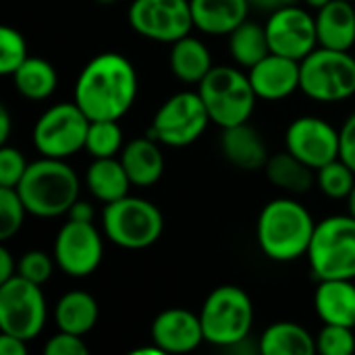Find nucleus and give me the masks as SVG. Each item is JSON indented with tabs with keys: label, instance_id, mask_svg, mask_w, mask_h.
Listing matches in <instances>:
<instances>
[{
	"label": "nucleus",
	"instance_id": "12",
	"mask_svg": "<svg viewBox=\"0 0 355 355\" xmlns=\"http://www.w3.org/2000/svg\"><path fill=\"white\" fill-rule=\"evenodd\" d=\"M127 19L133 31L160 44H175L193 27L189 0H133Z\"/></svg>",
	"mask_w": 355,
	"mask_h": 355
},
{
	"label": "nucleus",
	"instance_id": "19",
	"mask_svg": "<svg viewBox=\"0 0 355 355\" xmlns=\"http://www.w3.org/2000/svg\"><path fill=\"white\" fill-rule=\"evenodd\" d=\"M314 308L324 324H341L355 329V283L352 279L318 281Z\"/></svg>",
	"mask_w": 355,
	"mask_h": 355
},
{
	"label": "nucleus",
	"instance_id": "10",
	"mask_svg": "<svg viewBox=\"0 0 355 355\" xmlns=\"http://www.w3.org/2000/svg\"><path fill=\"white\" fill-rule=\"evenodd\" d=\"M87 114L75 102H60L50 106L33 127V146L46 158L67 160L69 156L85 150Z\"/></svg>",
	"mask_w": 355,
	"mask_h": 355
},
{
	"label": "nucleus",
	"instance_id": "31",
	"mask_svg": "<svg viewBox=\"0 0 355 355\" xmlns=\"http://www.w3.org/2000/svg\"><path fill=\"white\" fill-rule=\"evenodd\" d=\"M316 183L327 198L347 200L355 185V173L349 164L337 158L316 171Z\"/></svg>",
	"mask_w": 355,
	"mask_h": 355
},
{
	"label": "nucleus",
	"instance_id": "43",
	"mask_svg": "<svg viewBox=\"0 0 355 355\" xmlns=\"http://www.w3.org/2000/svg\"><path fill=\"white\" fill-rule=\"evenodd\" d=\"M248 2H250L252 8L262 10V12H272V10H277V8H281L279 0H248Z\"/></svg>",
	"mask_w": 355,
	"mask_h": 355
},
{
	"label": "nucleus",
	"instance_id": "39",
	"mask_svg": "<svg viewBox=\"0 0 355 355\" xmlns=\"http://www.w3.org/2000/svg\"><path fill=\"white\" fill-rule=\"evenodd\" d=\"M27 341L19 339L8 333H0V354L2 355H25L27 354Z\"/></svg>",
	"mask_w": 355,
	"mask_h": 355
},
{
	"label": "nucleus",
	"instance_id": "23",
	"mask_svg": "<svg viewBox=\"0 0 355 355\" xmlns=\"http://www.w3.org/2000/svg\"><path fill=\"white\" fill-rule=\"evenodd\" d=\"M85 185L89 193L104 202H116L125 196H129V187L133 185L121 158H94V162L87 166L85 173Z\"/></svg>",
	"mask_w": 355,
	"mask_h": 355
},
{
	"label": "nucleus",
	"instance_id": "20",
	"mask_svg": "<svg viewBox=\"0 0 355 355\" xmlns=\"http://www.w3.org/2000/svg\"><path fill=\"white\" fill-rule=\"evenodd\" d=\"M193 27L208 35H229L235 27L248 21V0H189Z\"/></svg>",
	"mask_w": 355,
	"mask_h": 355
},
{
	"label": "nucleus",
	"instance_id": "47",
	"mask_svg": "<svg viewBox=\"0 0 355 355\" xmlns=\"http://www.w3.org/2000/svg\"><path fill=\"white\" fill-rule=\"evenodd\" d=\"M96 2H100V4H112V2H119V0H96Z\"/></svg>",
	"mask_w": 355,
	"mask_h": 355
},
{
	"label": "nucleus",
	"instance_id": "44",
	"mask_svg": "<svg viewBox=\"0 0 355 355\" xmlns=\"http://www.w3.org/2000/svg\"><path fill=\"white\" fill-rule=\"evenodd\" d=\"M304 2H306L310 8H314V10H320V8H322V6H327L331 0H304Z\"/></svg>",
	"mask_w": 355,
	"mask_h": 355
},
{
	"label": "nucleus",
	"instance_id": "29",
	"mask_svg": "<svg viewBox=\"0 0 355 355\" xmlns=\"http://www.w3.org/2000/svg\"><path fill=\"white\" fill-rule=\"evenodd\" d=\"M229 52L237 64L252 69L264 56L270 54L266 27H262L254 21H243L239 27H235L229 33Z\"/></svg>",
	"mask_w": 355,
	"mask_h": 355
},
{
	"label": "nucleus",
	"instance_id": "11",
	"mask_svg": "<svg viewBox=\"0 0 355 355\" xmlns=\"http://www.w3.org/2000/svg\"><path fill=\"white\" fill-rule=\"evenodd\" d=\"M40 287L19 275L0 283V333L31 341L44 331L46 297Z\"/></svg>",
	"mask_w": 355,
	"mask_h": 355
},
{
	"label": "nucleus",
	"instance_id": "8",
	"mask_svg": "<svg viewBox=\"0 0 355 355\" xmlns=\"http://www.w3.org/2000/svg\"><path fill=\"white\" fill-rule=\"evenodd\" d=\"M300 89L316 102H343L355 96V58L345 50L318 46L300 62Z\"/></svg>",
	"mask_w": 355,
	"mask_h": 355
},
{
	"label": "nucleus",
	"instance_id": "38",
	"mask_svg": "<svg viewBox=\"0 0 355 355\" xmlns=\"http://www.w3.org/2000/svg\"><path fill=\"white\" fill-rule=\"evenodd\" d=\"M339 158L355 173V112L349 114L339 129Z\"/></svg>",
	"mask_w": 355,
	"mask_h": 355
},
{
	"label": "nucleus",
	"instance_id": "24",
	"mask_svg": "<svg viewBox=\"0 0 355 355\" xmlns=\"http://www.w3.org/2000/svg\"><path fill=\"white\" fill-rule=\"evenodd\" d=\"M100 308L98 302L87 291L64 293L54 308V322L58 331L85 337L98 322Z\"/></svg>",
	"mask_w": 355,
	"mask_h": 355
},
{
	"label": "nucleus",
	"instance_id": "35",
	"mask_svg": "<svg viewBox=\"0 0 355 355\" xmlns=\"http://www.w3.org/2000/svg\"><path fill=\"white\" fill-rule=\"evenodd\" d=\"M54 262L56 260H52L50 254L42 250H31V252H25L21 260L17 262V275L35 285H44L52 279Z\"/></svg>",
	"mask_w": 355,
	"mask_h": 355
},
{
	"label": "nucleus",
	"instance_id": "13",
	"mask_svg": "<svg viewBox=\"0 0 355 355\" xmlns=\"http://www.w3.org/2000/svg\"><path fill=\"white\" fill-rule=\"evenodd\" d=\"M102 256L104 243L94 223L69 218V223L60 227L54 239V260L64 275L73 279L89 277L102 264Z\"/></svg>",
	"mask_w": 355,
	"mask_h": 355
},
{
	"label": "nucleus",
	"instance_id": "34",
	"mask_svg": "<svg viewBox=\"0 0 355 355\" xmlns=\"http://www.w3.org/2000/svg\"><path fill=\"white\" fill-rule=\"evenodd\" d=\"M316 347L322 355H352L355 352L354 329L341 324H324L316 337Z\"/></svg>",
	"mask_w": 355,
	"mask_h": 355
},
{
	"label": "nucleus",
	"instance_id": "45",
	"mask_svg": "<svg viewBox=\"0 0 355 355\" xmlns=\"http://www.w3.org/2000/svg\"><path fill=\"white\" fill-rule=\"evenodd\" d=\"M347 208H349V214L355 216V185L354 189H352V193H349V198H347Z\"/></svg>",
	"mask_w": 355,
	"mask_h": 355
},
{
	"label": "nucleus",
	"instance_id": "4",
	"mask_svg": "<svg viewBox=\"0 0 355 355\" xmlns=\"http://www.w3.org/2000/svg\"><path fill=\"white\" fill-rule=\"evenodd\" d=\"M198 94L206 104L210 121L223 129L248 123L258 100L250 75L227 64L212 67V71L200 81Z\"/></svg>",
	"mask_w": 355,
	"mask_h": 355
},
{
	"label": "nucleus",
	"instance_id": "36",
	"mask_svg": "<svg viewBox=\"0 0 355 355\" xmlns=\"http://www.w3.org/2000/svg\"><path fill=\"white\" fill-rule=\"evenodd\" d=\"M25 156L10 146L0 148V187H17L27 171Z\"/></svg>",
	"mask_w": 355,
	"mask_h": 355
},
{
	"label": "nucleus",
	"instance_id": "33",
	"mask_svg": "<svg viewBox=\"0 0 355 355\" xmlns=\"http://www.w3.org/2000/svg\"><path fill=\"white\" fill-rule=\"evenodd\" d=\"M27 58V44L21 31L8 25L0 27V73L12 75Z\"/></svg>",
	"mask_w": 355,
	"mask_h": 355
},
{
	"label": "nucleus",
	"instance_id": "18",
	"mask_svg": "<svg viewBox=\"0 0 355 355\" xmlns=\"http://www.w3.org/2000/svg\"><path fill=\"white\" fill-rule=\"evenodd\" d=\"M318 46L349 52L355 46V4L352 0H331L316 10Z\"/></svg>",
	"mask_w": 355,
	"mask_h": 355
},
{
	"label": "nucleus",
	"instance_id": "30",
	"mask_svg": "<svg viewBox=\"0 0 355 355\" xmlns=\"http://www.w3.org/2000/svg\"><path fill=\"white\" fill-rule=\"evenodd\" d=\"M85 150L92 158H114L123 150V129L119 121H92Z\"/></svg>",
	"mask_w": 355,
	"mask_h": 355
},
{
	"label": "nucleus",
	"instance_id": "16",
	"mask_svg": "<svg viewBox=\"0 0 355 355\" xmlns=\"http://www.w3.org/2000/svg\"><path fill=\"white\" fill-rule=\"evenodd\" d=\"M200 316L183 308H168L152 322V343L164 354H187L204 343Z\"/></svg>",
	"mask_w": 355,
	"mask_h": 355
},
{
	"label": "nucleus",
	"instance_id": "27",
	"mask_svg": "<svg viewBox=\"0 0 355 355\" xmlns=\"http://www.w3.org/2000/svg\"><path fill=\"white\" fill-rule=\"evenodd\" d=\"M266 177L279 189L289 193H308L316 181V171L295 158L289 150L272 154L264 166Z\"/></svg>",
	"mask_w": 355,
	"mask_h": 355
},
{
	"label": "nucleus",
	"instance_id": "2",
	"mask_svg": "<svg viewBox=\"0 0 355 355\" xmlns=\"http://www.w3.org/2000/svg\"><path fill=\"white\" fill-rule=\"evenodd\" d=\"M316 225L304 204L293 198H277L262 208L256 239L266 258L293 262L308 254Z\"/></svg>",
	"mask_w": 355,
	"mask_h": 355
},
{
	"label": "nucleus",
	"instance_id": "22",
	"mask_svg": "<svg viewBox=\"0 0 355 355\" xmlns=\"http://www.w3.org/2000/svg\"><path fill=\"white\" fill-rule=\"evenodd\" d=\"M162 144L156 139L148 137H137L131 139L123 152H121V162L131 179L133 185L137 187H150L160 181L164 173V156L160 150Z\"/></svg>",
	"mask_w": 355,
	"mask_h": 355
},
{
	"label": "nucleus",
	"instance_id": "21",
	"mask_svg": "<svg viewBox=\"0 0 355 355\" xmlns=\"http://www.w3.org/2000/svg\"><path fill=\"white\" fill-rule=\"evenodd\" d=\"M220 148H223L225 158L243 171L264 168L270 158L264 137L248 123L223 129Z\"/></svg>",
	"mask_w": 355,
	"mask_h": 355
},
{
	"label": "nucleus",
	"instance_id": "15",
	"mask_svg": "<svg viewBox=\"0 0 355 355\" xmlns=\"http://www.w3.org/2000/svg\"><path fill=\"white\" fill-rule=\"evenodd\" d=\"M285 146L295 158L318 171L339 158V129L320 116L306 114L287 127Z\"/></svg>",
	"mask_w": 355,
	"mask_h": 355
},
{
	"label": "nucleus",
	"instance_id": "28",
	"mask_svg": "<svg viewBox=\"0 0 355 355\" xmlns=\"http://www.w3.org/2000/svg\"><path fill=\"white\" fill-rule=\"evenodd\" d=\"M10 77L17 92L27 100H46L58 85L56 69L40 56H29Z\"/></svg>",
	"mask_w": 355,
	"mask_h": 355
},
{
	"label": "nucleus",
	"instance_id": "37",
	"mask_svg": "<svg viewBox=\"0 0 355 355\" xmlns=\"http://www.w3.org/2000/svg\"><path fill=\"white\" fill-rule=\"evenodd\" d=\"M46 355H87L89 349L83 343V337L58 331L54 337H50L44 345Z\"/></svg>",
	"mask_w": 355,
	"mask_h": 355
},
{
	"label": "nucleus",
	"instance_id": "32",
	"mask_svg": "<svg viewBox=\"0 0 355 355\" xmlns=\"http://www.w3.org/2000/svg\"><path fill=\"white\" fill-rule=\"evenodd\" d=\"M27 208L15 187H0V239L15 237L25 223Z\"/></svg>",
	"mask_w": 355,
	"mask_h": 355
},
{
	"label": "nucleus",
	"instance_id": "26",
	"mask_svg": "<svg viewBox=\"0 0 355 355\" xmlns=\"http://www.w3.org/2000/svg\"><path fill=\"white\" fill-rule=\"evenodd\" d=\"M262 355H312L316 339L295 322H275L258 339Z\"/></svg>",
	"mask_w": 355,
	"mask_h": 355
},
{
	"label": "nucleus",
	"instance_id": "14",
	"mask_svg": "<svg viewBox=\"0 0 355 355\" xmlns=\"http://www.w3.org/2000/svg\"><path fill=\"white\" fill-rule=\"evenodd\" d=\"M264 27L270 52L275 54L302 62L312 50L318 48L316 17H312L306 8H300L297 4L272 10Z\"/></svg>",
	"mask_w": 355,
	"mask_h": 355
},
{
	"label": "nucleus",
	"instance_id": "41",
	"mask_svg": "<svg viewBox=\"0 0 355 355\" xmlns=\"http://www.w3.org/2000/svg\"><path fill=\"white\" fill-rule=\"evenodd\" d=\"M17 277V264L12 260V254L8 252V248H0V283L8 281Z\"/></svg>",
	"mask_w": 355,
	"mask_h": 355
},
{
	"label": "nucleus",
	"instance_id": "49",
	"mask_svg": "<svg viewBox=\"0 0 355 355\" xmlns=\"http://www.w3.org/2000/svg\"><path fill=\"white\" fill-rule=\"evenodd\" d=\"M354 4H355V2H354Z\"/></svg>",
	"mask_w": 355,
	"mask_h": 355
},
{
	"label": "nucleus",
	"instance_id": "9",
	"mask_svg": "<svg viewBox=\"0 0 355 355\" xmlns=\"http://www.w3.org/2000/svg\"><path fill=\"white\" fill-rule=\"evenodd\" d=\"M210 123L202 96L198 92H179L156 110L148 135L162 146L185 148L198 141Z\"/></svg>",
	"mask_w": 355,
	"mask_h": 355
},
{
	"label": "nucleus",
	"instance_id": "48",
	"mask_svg": "<svg viewBox=\"0 0 355 355\" xmlns=\"http://www.w3.org/2000/svg\"><path fill=\"white\" fill-rule=\"evenodd\" d=\"M352 2H355V0H352Z\"/></svg>",
	"mask_w": 355,
	"mask_h": 355
},
{
	"label": "nucleus",
	"instance_id": "5",
	"mask_svg": "<svg viewBox=\"0 0 355 355\" xmlns=\"http://www.w3.org/2000/svg\"><path fill=\"white\" fill-rule=\"evenodd\" d=\"M204 339L210 345L227 347L250 337L254 324L252 297L237 285H223L210 291L200 312Z\"/></svg>",
	"mask_w": 355,
	"mask_h": 355
},
{
	"label": "nucleus",
	"instance_id": "1",
	"mask_svg": "<svg viewBox=\"0 0 355 355\" xmlns=\"http://www.w3.org/2000/svg\"><path fill=\"white\" fill-rule=\"evenodd\" d=\"M137 98V71L119 52L94 56L75 81L73 102L89 121H119Z\"/></svg>",
	"mask_w": 355,
	"mask_h": 355
},
{
	"label": "nucleus",
	"instance_id": "40",
	"mask_svg": "<svg viewBox=\"0 0 355 355\" xmlns=\"http://www.w3.org/2000/svg\"><path fill=\"white\" fill-rule=\"evenodd\" d=\"M67 214L71 220H81V223H94V216H96L94 206L85 200H77Z\"/></svg>",
	"mask_w": 355,
	"mask_h": 355
},
{
	"label": "nucleus",
	"instance_id": "6",
	"mask_svg": "<svg viewBox=\"0 0 355 355\" xmlns=\"http://www.w3.org/2000/svg\"><path fill=\"white\" fill-rule=\"evenodd\" d=\"M306 258L318 281H355V216L335 214L320 220Z\"/></svg>",
	"mask_w": 355,
	"mask_h": 355
},
{
	"label": "nucleus",
	"instance_id": "7",
	"mask_svg": "<svg viewBox=\"0 0 355 355\" xmlns=\"http://www.w3.org/2000/svg\"><path fill=\"white\" fill-rule=\"evenodd\" d=\"M102 231L110 243L123 250H146L160 239L164 218L150 200L125 196L104 206Z\"/></svg>",
	"mask_w": 355,
	"mask_h": 355
},
{
	"label": "nucleus",
	"instance_id": "25",
	"mask_svg": "<svg viewBox=\"0 0 355 355\" xmlns=\"http://www.w3.org/2000/svg\"><path fill=\"white\" fill-rule=\"evenodd\" d=\"M171 71L173 75L191 85H200V81L212 71V56L206 44L198 37L185 35L177 40L171 48Z\"/></svg>",
	"mask_w": 355,
	"mask_h": 355
},
{
	"label": "nucleus",
	"instance_id": "3",
	"mask_svg": "<svg viewBox=\"0 0 355 355\" xmlns=\"http://www.w3.org/2000/svg\"><path fill=\"white\" fill-rule=\"evenodd\" d=\"M29 214L37 218H56L71 210L79 200V177L60 158L31 162L15 187Z\"/></svg>",
	"mask_w": 355,
	"mask_h": 355
},
{
	"label": "nucleus",
	"instance_id": "17",
	"mask_svg": "<svg viewBox=\"0 0 355 355\" xmlns=\"http://www.w3.org/2000/svg\"><path fill=\"white\" fill-rule=\"evenodd\" d=\"M250 81L260 100H285L300 89V60L270 52L250 69Z\"/></svg>",
	"mask_w": 355,
	"mask_h": 355
},
{
	"label": "nucleus",
	"instance_id": "42",
	"mask_svg": "<svg viewBox=\"0 0 355 355\" xmlns=\"http://www.w3.org/2000/svg\"><path fill=\"white\" fill-rule=\"evenodd\" d=\"M8 135H10V114H8V108L2 104L0 106V144L2 146L8 141Z\"/></svg>",
	"mask_w": 355,
	"mask_h": 355
},
{
	"label": "nucleus",
	"instance_id": "46",
	"mask_svg": "<svg viewBox=\"0 0 355 355\" xmlns=\"http://www.w3.org/2000/svg\"><path fill=\"white\" fill-rule=\"evenodd\" d=\"M302 0H279L281 6H291V4H300Z\"/></svg>",
	"mask_w": 355,
	"mask_h": 355
}]
</instances>
